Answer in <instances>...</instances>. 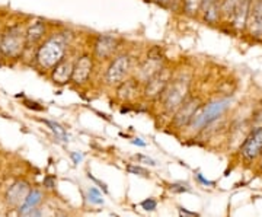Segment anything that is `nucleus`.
Wrapping results in <instances>:
<instances>
[{
  "mask_svg": "<svg viewBox=\"0 0 262 217\" xmlns=\"http://www.w3.org/2000/svg\"><path fill=\"white\" fill-rule=\"evenodd\" d=\"M75 39V34L70 29H61L50 34L35 50V63L44 72H51L54 67L67 57L69 48Z\"/></svg>",
  "mask_w": 262,
  "mask_h": 217,
  "instance_id": "f257e3e1",
  "label": "nucleus"
},
{
  "mask_svg": "<svg viewBox=\"0 0 262 217\" xmlns=\"http://www.w3.org/2000/svg\"><path fill=\"white\" fill-rule=\"evenodd\" d=\"M192 82L194 75L188 69H177L175 75L170 79L169 85L160 95V98L155 104L160 105L162 114L172 117L173 113L178 110L181 105L188 99V96L192 94Z\"/></svg>",
  "mask_w": 262,
  "mask_h": 217,
  "instance_id": "f03ea898",
  "label": "nucleus"
},
{
  "mask_svg": "<svg viewBox=\"0 0 262 217\" xmlns=\"http://www.w3.org/2000/svg\"><path fill=\"white\" fill-rule=\"evenodd\" d=\"M136 63H137V58L134 57V54L124 48L103 67V72L101 75L102 85L108 89H115L134 73Z\"/></svg>",
  "mask_w": 262,
  "mask_h": 217,
  "instance_id": "7ed1b4c3",
  "label": "nucleus"
},
{
  "mask_svg": "<svg viewBox=\"0 0 262 217\" xmlns=\"http://www.w3.org/2000/svg\"><path fill=\"white\" fill-rule=\"evenodd\" d=\"M166 63H169V60L166 57L165 48L162 46H151L144 51V54H141L137 58L133 75L136 76L141 83H144L149 77L158 73Z\"/></svg>",
  "mask_w": 262,
  "mask_h": 217,
  "instance_id": "20e7f679",
  "label": "nucleus"
},
{
  "mask_svg": "<svg viewBox=\"0 0 262 217\" xmlns=\"http://www.w3.org/2000/svg\"><path fill=\"white\" fill-rule=\"evenodd\" d=\"M125 39L114 34H96L91 39V51L99 66L106 64L113 57L124 50Z\"/></svg>",
  "mask_w": 262,
  "mask_h": 217,
  "instance_id": "39448f33",
  "label": "nucleus"
},
{
  "mask_svg": "<svg viewBox=\"0 0 262 217\" xmlns=\"http://www.w3.org/2000/svg\"><path fill=\"white\" fill-rule=\"evenodd\" d=\"M25 51H27L25 28H22V25L19 24L6 27L0 35V54L5 58L16 60L24 56Z\"/></svg>",
  "mask_w": 262,
  "mask_h": 217,
  "instance_id": "423d86ee",
  "label": "nucleus"
},
{
  "mask_svg": "<svg viewBox=\"0 0 262 217\" xmlns=\"http://www.w3.org/2000/svg\"><path fill=\"white\" fill-rule=\"evenodd\" d=\"M175 67L170 64V61L166 63L165 66L160 69L158 73L149 77L141 89V99L146 102H156L160 98V95L163 94V91L169 85L170 79L175 75Z\"/></svg>",
  "mask_w": 262,
  "mask_h": 217,
  "instance_id": "0eeeda50",
  "label": "nucleus"
},
{
  "mask_svg": "<svg viewBox=\"0 0 262 217\" xmlns=\"http://www.w3.org/2000/svg\"><path fill=\"white\" fill-rule=\"evenodd\" d=\"M99 64L96 63L92 51L84 50L75 57V66H73V76H72V85L77 88L88 86L94 82L95 75L98 73Z\"/></svg>",
  "mask_w": 262,
  "mask_h": 217,
  "instance_id": "6e6552de",
  "label": "nucleus"
},
{
  "mask_svg": "<svg viewBox=\"0 0 262 217\" xmlns=\"http://www.w3.org/2000/svg\"><path fill=\"white\" fill-rule=\"evenodd\" d=\"M206 104L203 96L200 94H191L188 96V99L184 104L179 106L178 110L173 113V115L170 117V123L169 125L173 130H184L187 128V125L191 123V120L194 118V115L196 111Z\"/></svg>",
  "mask_w": 262,
  "mask_h": 217,
  "instance_id": "1a4fd4ad",
  "label": "nucleus"
},
{
  "mask_svg": "<svg viewBox=\"0 0 262 217\" xmlns=\"http://www.w3.org/2000/svg\"><path fill=\"white\" fill-rule=\"evenodd\" d=\"M244 35L252 44L262 46V0H253Z\"/></svg>",
  "mask_w": 262,
  "mask_h": 217,
  "instance_id": "9d476101",
  "label": "nucleus"
},
{
  "mask_svg": "<svg viewBox=\"0 0 262 217\" xmlns=\"http://www.w3.org/2000/svg\"><path fill=\"white\" fill-rule=\"evenodd\" d=\"M141 89H143V83L136 77L131 75L128 79H125L122 83L117 86L114 91V96L117 101H120L121 104H133L134 101H137L141 98Z\"/></svg>",
  "mask_w": 262,
  "mask_h": 217,
  "instance_id": "9b49d317",
  "label": "nucleus"
},
{
  "mask_svg": "<svg viewBox=\"0 0 262 217\" xmlns=\"http://www.w3.org/2000/svg\"><path fill=\"white\" fill-rule=\"evenodd\" d=\"M241 156L245 161L252 162L262 156V127L252 128L241 146Z\"/></svg>",
  "mask_w": 262,
  "mask_h": 217,
  "instance_id": "f8f14e48",
  "label": "nucleus"
},
{
  "mask_svg": "<svg viewBox=\"0 0 262 217\" xmlns=\"http://www.w3.org/2000/svg\"><path fill=\"white\" fill-rule=\"evenodd\" d=\"M198 20L203 22L204 25L211 27V28L222 27L225 24V18H223L220 2H217V0H204Z\"/></svg>",
  "mask_w": 262,
  "mask_h": 217,
  "instance_id": "ddd939ff",
  "label": "nucleus"
},
{
  "mask_svg": "<svg viewBox=\"0 0 262 217\" xmlns=\"http://www.w3.org/2000/svg\"><path fill=\"white\" fill-rule=\"evenodd\" d=\"M25 37H27V50L29 48L39 47V44L48 37L47 22L42 19H32L25 28Z\"/></svg>",
  "mask_w": 262,
  "mask_h": 217,
  "instance_id": "4468645a",
  "label": "nucleus"
},
{
  "mask_svg": "<svg viewBox=\"0 0 262 217\" xmlns=\"http://www.w3.org/2000/svg\"><path fill=\"white\" fill-rule=\"evenodd\" d=\"M253 0H237V5L234 8V13L230 22L226 24V27H229L230 31H233L236 34H242L244 35L245 28H246V20L251 12Z\"/></svg>",
  "mask_w": 262,
  "mask_h": 217,
  "instance_id": "2eb2a0df",
  "label": "nucleus"
},
{
  "mask_svg": "<svg viewBox=\"0 0 262 217\" xmlns=\"http://www.w3.org/2000/svg\"><path fill=\"white\" fill-rule=\"evenodd\" d=\"M73 66H75V58L66 57L61 60L51 72H50V79L51 82L57 86H66L72 83V76H73Z\"/></svg>",
  "mask_w": 262,
  "mask_h": 217,
  "instance_id": "dca6fc26",
  "label": "nucleus"
},
{
  "mask_svg": "<svg viewBox=\"0 0 262 217\" xmlns=\"http://www.w3.org/2000/svg\"><path fill=\"white\" fill-rule=\"evenodd\" d=\"M203 3H204V0H182L179 12L189 19H198Z\"/></svg>",
  "mask_w": 262,
  "mask_h": 217,
  "instance_id": "f3484780",
  "label": "nucleus"
},
{
  "mask_svg": "<svg viewBox=\"0 0 262 217\" xmlns=\"http://www.w3.org/2000/svg\"><path fill=\"white\" fill-rule=\"evenodd\" d=\"M28 194V184L24 181L22 182L19 181L16 184H13L8 191V201L10 204H16L20 199H27Z\"/></svg>",
  "mask_w": 262,
  "mask_h": 217,
  "instance_id": "a211bd4d",
  "label": "nucleus"
},
{
  "mask_svg": "<svg viewBox=\"0 0 262 217\" xmlns=\"http://www.w3.org/2000/svg\"><path fill=\"white\" fill-rule=\"evenodd\" d=\"M41 197L42 196H41V192L38 189L29 191V194L27 196V199H25V203L20 207V213H28V211H31L32 208L37 206L38 203H41Z\"/></svg>",
  "mask_w": 262,
  "mask_h": 217,
  "instance_id": "6ab92c4d",
  "label": "nucleus"
},
{
  "mask_svg": "<svg viewBox=\"0 0 262 217\" xmlns=\"http://www.w3.org/2000/svg\"><path fill=\"white\" fill-rule=\"evenodd\" d=\"M220 5H222V12H223V18H225V24L223 25H226V24L230 22V19L233 16L237 0H222Z\"/></svg>",
  "mask_w": 262,
  "mask_h": 217,
  "instance_id": "aec40b11",
  "label": "nucleus"
},
{
  "mask_svg": "<svg viewBox=\"0 0 262 217\" xmlns=\"http://www.w3.org/2000/svg\"><path fill=\"white\" fill-rule=\"evenodd\" d=\"M44 123L47 124L48 127L51 128V132L56 134V137H58L60 140H63V142H69V136H67V133H66V130L60 125V124L54 123V121H48V120H46Z\"/></svg>",
  "mask_w": 262,
  "mask_h": 217,
  "instance_id": "412c9836",
  "label": "nucleus"
},
{
  "mask_svg": "<svg viewBox=\"0 0 262 217\" xmlns=\"http://www.w3.org/2000/svg\"><path fill=\"white\" fill-rule=\"evenodd\" d=\"M127 172H130V173H133V175H139V177H149V170L144 169V168H141V166H139V165H133V163H130V165H127Z\"/></svg>",
  "mask_w": 262,
  "mask_h": 217,
  "instance_id": "4be33fe9",
  "label": "nucleus"
},
{
  "mask_svg": "<svg viewBox=\"0 0 262 217\" xmlns=\"http://www.w3.org/2000/svg\"><path fill=\"white\" fill-rule=\"evenodd\" d=\"M89 201L95 204H103V200L101 199V192L96 188L89 189Z\"/></svg>",
  "mask_w": 262,
  "mask_h": 217,
  "instance_id": "5701e85b",
  "label": "nucleus"
},
{
  "mask_svg": "<svg viewBox=\"0 0 262 217\" xmlns=\"http://www.w3.org/2000/svg\"><path fill=\"white\" fill-rule=\"evenodd\" d=\"M169 189L172 192H188V191H191V188L188 187V184H170Z\"/></svg>",
  "mask_w": 262,
  "mask_h": 217,
  "instance_id": "b1692460",
  "label": "nucleus"
},
{
  "mask_svg": "<svg viewBox=\"0 0 262 217\" xmlns=\"http://www.w3.org/2000/svg\"><path fill=\"white\" fill-rule=\"evenodd\" d=\"M158 206V203H156V200L153 199H147L144 200V201H141V207L144 208L146 211H153L155 208Z\"/></svg>",
  "mask_w": 262,
  "mask_h": 217,
  "instance_id": "393cba45",
  "label": "nucleus"
},
{
  "mask_svg": "<svg viewBox=\"0 0 262 217\" xmlns=\"http://www.w3.org/2000/svg\"><path fill=\"white\" fill-rule=\"evenodd\" d=\"M134 159L141 162V163H144V165H149V166H155V165H156V162L153 161L151 158H149V156H144V155H136V156H134Z\"/></svg>",
  "mask_w": 262,
  "mask_h": 217,
  "instance_id": "a878e982",
  "label": "nucleus"
},
{
  "mask_svg": "<svg viewBox=\"0 0 262 217\" xmlns=\"http://www.w3.org/2000/svg\"><path fill=\"white\" fill-rule=\"evenodd\" d=\"M179 217H198V214L185 208H179Z\"/></svg>",
  "mask_w": 262,
  "mask_h": 217,
  "instance_id": "bb28decb",
  "label": "nucleus"
},
{
  "mask_svg": "<svg viewBox=\"0 0 262 217\" xmlns=\"http://www.w3.org/2000/svg\"><path fill=\"white\" fill-rule=\"evenodd\" d=\"M88 177H89V180H92V181H94V182H96L98 185H101V187H102V189H103V192H108V188H106V185H105L103 182H101V181L98 180V178H95V177H94V175H92V173H91V172L88 173Z\"/></svg>",
  "mask_w": 262,
  "mask_h": 217,
  "instance_id": "cd10ccee",
  "label": "nucleus"
},
{
  "mask_svg": "<svg viewBox=\"0 0 262 217\" xmlns=\"http://www.w3.org/2000/svg\"><path fill=\"white\" fill-rule=\"evenodd\" d=\"M196 178H198V181H200V182H203L204 185H214V182H213V181L206 180V178H204L201 173H196Z\"/></svg>",
  "mask_w": 262,
  "mask_h": 217,
  "instance_id": "c85d7f7f",
  "label": "nucleus"
},
{
  "mask_svg": "<svg viewBox=\"0 0 262 217\" xmlns=\"http://www.w3.org/2000/svg\"><path fill=\"white\" fill-rule=\"evenodd\" d=\"M24 104L27 105L28 108L37 110V111H41V110H42V106H38V104H35V102H31V101H24Z\"/></svg>",
  "mask_w": 262,
  "mask_h": 217,
  "instance_id": "c756f323",
  "label": "nucleus"
},
{
  "mask_svg": "<svg viewBox=\"0 0 262 217\" xmlns=\"http://www.w3.org/2000/svg\"><path fill=\"white\" fill-rule=\"evenodd\" d=\"M70 156H72V159H73V162H75V163H79V162L83 159V156H82L80 153H76V151H73Z\"/></svg>",
  "mask_w": 262,
  "mask_h": 217,
  "instance_id": "7c9ffc66",
  "label": "nucleus"
},
{
  "mask_svg": "<svg viewBox=\"0 0 262 217\" xmlns=\"http://www.w3.org/2000/svg\"><path fill=\"white\" fill-rule=\"evenodd\" d=\"M44 185H47V188H53V187H54V180H53L51 177H47V178L44 180Z\"/></svg>",
  "mask_w": 262,
  "mask_h": 217,
  "instance_id": "2f4dec72",
  "label": "nucleus"
},
{
  "mask_svg": "<svg viewBox=\"0 0 262 217\" xmlns=\"http://www.w3.org/2000/svg\"><path fill=\"white\" fill-rule=\"evenodd\" d=\"M131 143L136 146H140V147H146V142H141V139H134V140H131Z\"/></svg>",
  "mask_w": 262,
  "mask_h": 217,
  "instance_id": "473e14b6",
  "label": "nucleus"
},
{
  "mask_svg": "<svg viewBox=\"0 0 262 217\" xmlns=\"http://www.w3.org/2000/svg\"><path fill=\"white\" fill-rule=\"evenodd\" d=\"M259 163H261V169H262V156H261V162H259Z\"/></svg>",
  "mask_w": 262,
  "mask_h": 217,
  "instance_id": "72a5a7b5",
  "label": "nucleus"
},
{
  "mask_svg": "<svg viewBox=\"0 0 262 217\" xmlns=\"http://www.w3.org/2000/svg\"><path fill=\"white\" fill-rule=\"evenodd\" d=\"M217 2H222V0H217Z\"/></svg>",
  "mask_w": 262,
  "mask_h": 217,
  "instance_id": "f704fd0d",
  "label": "nucleus"
}]
</instances>
